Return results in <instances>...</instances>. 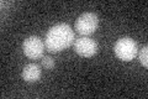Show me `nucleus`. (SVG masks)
<instances>
[{"mask_svg": "<svg viewBox=\"0 0 148 99\" xmlns=\"http://www.w3.org/2000/svg\"><path fill=\"white\" fill-rule=\"evenodd\" d=\"M74 44V31L68 24H57L48 30L45 46L49 52H61Z\"/></svg>", "mask_w": 148, "mask_h": 99, "instance_id": "f257e3e1", "label": "nucleus"}, {"mask_svg": "<svg viewBox=\"0 0 148 99\" xmlns=\"http://www.w3.org/2000/svg\"><path fill=\"white\" fill-rule=\"evenodd\" d=\"M115 55L122 61H131L137 56L138 47L137 42L131 37H121L114 46Z\"/></svg>", "mask_w": 148, "mask_h": 99, "instance_id": "f03ea898", "label": "nucleus"}, {"mask_svg": "<svg viewBox=\"0 0 148 99\" xmlns=\"http://www.w3.org/2000/svg\"><path fill=\"white\" fill-rule=\"evenodd\" d=\"M99 19L98 15L94 12H84L75 21V30L82 36H89L94 34L98 29Z\"/></svg>", "mask_w": 148, "mask_h": 99, "instance_id": "7ed1b4c3", "label": "nucleus"}, {"mask_svg": "<svg viewBox=\"0 0 148 99\" xmlns=\"http://www.w3.org/2000/svg\"><path fill=\"white\" fill-rule=\"evenodd\" d=\"M22 50H24L25 56L31 60H37L42 57L45 51V42L37 36H30L22 44Z\"/></svg>", "mask_w": 148, "mask_h": 99, "instance_id": "20e7f679", "label": "nucleus"}, {"mask_svg": "<svg viewBox=\"0 0 148 99\" xmlns=\"http://www.w3.org/2000/svg\"><path fill=\"white\" fill-rule=\"evenodd\" d=\"M74 50L82 57H92L98 53V44L89 37H80L74 41Z\"/></svg>", "mask_w": 148, "mask_h": 99, "instance_id": "39448f33", "label": "nucleus"}, {"mask_svg": "<svg viewBox=\"0 0 148 99\" xmlns=\"http://www.w3.org/2000/svg\"><path fill=\"white\" fill-rule=\"evenodd\" d=\"M22 78H24L26 82H30V83L37 82L41 78V68H40V66L36 64V63L26 64L24 67V69H22Z\"/></svg>", "mask_w": 148, "mask_h": 99, "instance_id": "423d86ee", "label": "nucleus"}, {"mask_svg": "<svg viewBox=\"0 0 148 99\" xmlns=\"http://www.w3.org/2000/svg\"><path fill=\"white\" fill-rule=\"evenodd\" d=\"M138 58L143 67H148V47L145 46L138 53Z\"/></svg>", "mask_w": 148, "mask_h": 99, "instance_id": "0eeeda50", "label": "nucleus"}, {"mask_svg": "<svg viewBox=\"0 0 148 99\" xmlns=\"http://www.w3.org/2000/svg\"><path fill=\"white\" fill-rule=\"evenodd\" d=\"M42 64H43V67H46L47 69H51V68H53L56 66V62H54V60L52 57L46 56V57L42 58Z\"/></svg>", "mask_w": 148, "mask_h": 99, "instance_id": "6e6552de", "label": "nucleus"}]
</instances>
